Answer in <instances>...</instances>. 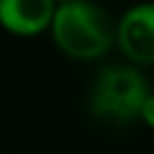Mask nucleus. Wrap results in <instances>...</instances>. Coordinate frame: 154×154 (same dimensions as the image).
<instances>
[{"label":"nucleus","instance_id":"nucleus-1","mask_svg":"<svg viewBox=\"0 0 154 154\" xmlns=\"http://www.w3.org/2000/svg\"><path fill=\"white\" fill-rule=\"evenodd\" d=\"M49 31L56 47L74 60H96L107 54L114 42L107 14L92 0L58 5Z\"/></svg>","mask_w":154,"mask_h":154},{"label":"nucleus","instance_id":"nucleus-2","mask_svg":"<svg viewBox=\"0 0 154 154\" xmlns=\"http://www.w3.org/2000/svg\"><path fill=\"white\" fill-rule=\"evenodd\" d=\"M150 96L147 78L136 65H112L94 78L92 112L109 123H132L141 119V107Z\"/></svg>","mask_w":154,"mask_h":154},{"label":"nucleus","instance_id":"nucleus-3","mask_svg":"<svg viewBox=\"0 0 154 154\" xmlns=\"http://www.w3.org/2000/svg\"><path fill=\"white\" fill-rule=\"evenodd\" d=\"M114 40L132 65H154V2H139L121 16Z\"/></svg>","mask_w":154,"mask_h":154},{"label":"nucleus","instance_id":"nucleus-4","mask_svg":"<svg viewBox=\"0 0 154 154\" xmlns=\"http://www.w3.org/2000/svg\"><path fill=\"white\" fill-rule=\"evenodd\" d=\"M54 0H0V27L20 38H31L51 27Z\"/></svg>","mask_w":154,"mask_h":154},{"label":"nucleus","instance_id":"nucleus-5","mask_svg":"<svg viewBox=\"0 0 154 154\" xmlns=\"http://www.w3.org/2000/svg\"><path fill=\"white\" fill-rule=\"evenodd\" d=\"M141 121L150 130H154V92H150V96L145 98V103L141 107Z\"/></svg>","mask_w":154,"mask_h":154},{"label":"nucleus","instance_id":"nucleus-6","mask_svg":"<svg viewBox=\"0 0 154 154\" xmlns=\"http://www.w3.org/2000/svg\"><path fill=\"white\" fill-rule=\"evenodd\" d=\"M54 2H56V7H58V5H65V2H72V0H54Z\"/></svg>","mask_w":154,"mask_h":154}]
</instances>
